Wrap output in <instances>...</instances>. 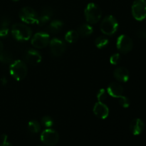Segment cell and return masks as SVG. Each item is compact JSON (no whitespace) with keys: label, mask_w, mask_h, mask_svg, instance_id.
Returning <instances> with one entry per match:
<instances>
[{"label":"cell","mask_w":146,"mask_h":146,"mask_svg":"<svg viewBox=\"0 0 146 146\" xmlns=\"http://www.w3.org/2000/svg\"><path fill=\"white\" fill-rule=\"evenodd\" d=\"M50 35L46 32H37L32 36L31 45L36 48L41 49L46 48L49 44Z\"/></svg>","instance_id":"ba28073f"},{"label":"cell","mask_w":146,"mask_h":146,"mask_svg":"<svg viewBox=\"0 0 146 146\" xmlns=\"http://www.w3.org/2000/svg\"><path fill=\"white\" fill-rule=\"evenodd\" d=\"M11 33L12 36L19 41H28L32 36L31 29L22 23L14 24L11 27Z\"/></svg>","instance_id":"6da1fadb"},{"label":"cell","mask_w":146,"mask_h":146,"mask_svg":"<svg viewBox=\"0 0 146 146\" xmlns=\"http://www.w3.org/2000/svg\"><path fill=\"white\" fill-rule=\"evenodd\" d=\"M79 34L76 30H70L65 34V40L69 44H73L78 41Z\"/></svg>","instance_id":"ac0fdd59"},{"label":"cell","mask_w":146,"mask_h":146,"mask_svg":"<svg viewBox=\"0 0 146 146\" xmlns=\"http://www.w3.org/2000/svg\"><path fill=\"white\" fill-rule=\"evenodd\" d=\"M41 14H44V15L46 16H48V17H51L53 16L54 14V10L51 7H48V6H46V7H44L41 9Z\"/></svg>","instance_id":"4316f807"},{"label":"cell","mask_w":146,"mask_h":146,"mask_svg":"<svg viewBox=\"0 0 146 146\" xmlns=\"http://www.w3.org/2000/svg\"><path fill=\"white\" fill-rule=\"evenodd\" d=\"M41 124H42L43 126L47 128H50L54 125V120L51 116L46 115L41 118Z\"/></svg>","instance_id":"7402d4cb"},{"label":"cell","mask_w":146,"mask_h":146,"mask_svg":"<svg viewBox=\"0 0 146 146\" xmlns=\"http://www.w3.org/2000/svg\"><path fill=\"white\" fill-rule=\"evenodd\" d=\"M40 146H44V145H40Z\"/></svg>","instance_id":"d590c367"},{"label":"cell","mask_w":146,"mask_h":146,"mask_svg":"<svg viewBox=\"0 0 146 146\" xmlns=\"http://www.w3.org/2000/svg\"><path fill=\"white\" fill-rule=\"evenodd\" d=\"M28 129L32 133H37L41 130V125L36 120L30 121L28 123Z\"/></svg>","instance_id":"44dd1931"},{"label":"cell","mask_w":146,"mask_h":146,"mask_svg":"<svg viewBox=\"0 0 146 146\" xmlns=\"http://www.w3.org/2000/svg\"><path fill=\"white\" fill-rule=\"evenodd\" d=\"M119 104L123 108H127L131 105V101H130V99L128 97L122 96L119 98Z\"/></svg>","instance_id":"d4e9b609"},{"label":"cell","mask_w":146,"mask_h":146,"mask_svg":"<svg viewBox=\"0 0 146 146\" xmlns=\"http://www.w3.org/2000/svg\"><path fill=\"white\" fill-rule=\"evenodd\" d=\"M51 53L54 56L59 57L64 54L66 50V44L61 39L54 38L49 42Z\"/></svg>","instance_id":"8fae6325"},{"label":"cell","mask_w":146,"mask_h":146,"mask_svg":"<svg viewBox=\"0 0 146 146\" xmlns=\"http://www.w3.org/2000/svg\"><path fill=\"white\" fill-rule=\"evenodd\" d=\"M106 91L110 96L113 98H120L123 94L124 88L119 83L113 82L109 84Z\"/></svg>","instance_id":"4fadbf2b"},{"label":"cell","mask_w":146,"mask_h":146,"mask_svg":"<svg viewBox=\"0 0 146 146\" xmlns=\"http://www.w3.org/2000/svg\"><path fill=\"white\" fill-rule=\"evenodd\" d=\"M93 111L94 115L100 119H106L109 115V108L108 106L101 101H98L94 105Z\"/></svg>","instance_id":"7c38bea8"},{"label":"cell","mask_w":146,"mask_h":146,"mask_svg":"<svg viewBox=\"0 0 146 146\" xmlns=\"http://www.w3.org/2000/svg\"><path fill=\"white\" fill-rule=\"evenodd\" d=\"M78 31L79 36L82 37H87L91 35L94 31V29L89 24H83L79 26L78 28Z\"/></svg>","instance_id":"2e32d148"},{"label":"cell","mask_w":146,"mask_h":146,"mask_svg":"<svg viewBox=\"0 0 146 146\" xmlns=\"http://www.w3.org/2000/svg\"><path fill=\"white\" fill-rule=\"evenodd\" d=\"M118 22L115 17L108 15L102 20L101 23V31L105 35L112 36L118 29Z\"/></svg>","instance_id":"277c9868"},{"label":"cell","mask_w":146,"mask_h":146,"mask_svg":"<svg viewBox=\"0 0 146 146\" xmlns=\"http://www.w3.org/2000/svg\"><path fill=\"white\" fill-rule=\"evenodd\" d=\"M1 82L2 85H6L7 84V79L5 76H3L2 78H1Z\"/></svg>","instance_id":"1f68e13d"},{"label":"cell","mask_w":146,"mask_h":146,"mask_svg":"<svg viewBox=\"0 0 146 146\" xmlns=\"http://www.w3.org/2000/svg\"><path fill=\"white\" fill-rule=\"evenodd\" d=\"M84 15L88 24H94L101 20L102 17V11L95 3H89L86 7Z\"/></svg>","instance_id":"3957f363"},{"label":"cell","mask_w":146,"mask_h":146,"mask_svg":"<svg viewBox=\"0 0 146 146\" xmlns=\"http://www.w3.org/2000/svg\"><path fill=\"white\" fill-rule=\"evenodd\" d=\"M0 146H13L11 143H9L7 140L6 141H1V143L0 144Z\"/></svg>","instance_id":"4dcf8cb0"},{"label":"cell","mask_w":146,"mask_h":146,"mask_svg":"<svg viewBox=\"0 0 146 146\" xmlns=\"http://www.w3.org/2000/svg\"><path fill=\"white\" fill-rule=\"evenodd\" d=\"M109 43V40L105 36H100L97 37L96 39L95 40V45L98 48H104V47L106 46Z\"/></svg>","instance_id":"ffe728a7"},{"label":"cell","mask_w":146,"mask_h":146,"mask_svg":"<svg viewBox=\"0 0 146 146\" xmlns=\"http://www.w3.org/2000/svg\"><path fill=\"white\" fill-rule=\"evenodd\" d=\"M133 17L137 21H143L146 17V0H135L131 7Z\"/></svg>","instance_id":"8992f818"},{"label":"cell","mask_w":146,"mask_h":146,"mask_svg":"<svg viewBox=\"0 0 146 146\" xmlns=\"http://www.w3.org/2000/svg\"><path fill=\"white\" fill-rule=\"evenodd\" d=\"M19 17L20 19L25 24H36L38 15L33 8L25 7L21 9L19 12Z\"/></svg>","instance_id":"5b68a950"},{"label":"cell","mask_w":146,"mask_h":146,"mask_svg":"<svg viewBox=\"0 0 146 146\" xmlns=\"http://www.w3.org/2000/svg\"><path fill=\"white\" fill-rule=\"evenodd\" d=\"M108 92L106 89L104 88H101L98 91V92L97 93V99L98 100V101H101V102H104V101L107 99L108 98Z\"/></svg>","instance_id":"603a6c76"},{"label":"cell","mask_w":146,"mask_h":146,"mask_svg":"<svg viewBox=\"0 0 146 146\" xmlns=\"http://www.w3.org/2000/svg\"><path fill=\"white\" fill-rule=\"evenodd\" d=\"M121 55L118 53H115V54H113L111 57H110V63L113 65H117L119 64L120 61H121Z\"/></svg>","instance_id":"484cf974"},{"label":"cell","mask_w":146,"mask_h":146,"mask_svg":"<svg viewBox=\"0 0 146 146\" xmlns=\"http://www.w3.org/2000/svg\"><path fill=\"white\" fill-rule=\"evenodd\" d=\"M41 141L47 146H54L58 143L59 135L58 132L52 128H46L41 134Z\"/></svg>","instance_id":"52a82bcc"},{"label":"cell","mask_w":146,"mask_h":146,"mask_svg":"<svg viewBox=\"0 0 146 146\" xmlns=\"http://www.w3.org/2000/svg\"><path fill=\"white\" fill-rule=\"evenodd\" d=\"M63 27H64V23L61 20H54L51 21L48 25V31L50 32L53 33V34H56L58 33L61 29H62Z\"/></svg>","instance_id":"e0dca14e"},{"label":"cell","mask_w":146,"mask_h":146,"mask_svg":"<svg viewBox=\"0 0 146 146\" xmlns=\"http://www.w3.org/2000/svg\"><path fill=\"white\" fill-rule=\"evenodd\" d=\"M13 1H19V0H13Z\"/></svg>","instance_id":"836d02e7"},{"label":"cell","mask_w":146,"mask_h":146,"mask_svg":"<svg viewBox=\"0 0 146 146\" xmlns=\"http://www.w3.org/2000/svg\"><path fill=\"white\" fill-rule=\"evenodd\" d=\"M9 72L11 76L17 81H21L26 78L28 73L27 64L21 60H16L10 64Z\"/></svg>","instance_id":"7a4b0ae2"},{"label":"cell","mask_w":146,"mask_h":146,"mask_svg":"<svg viewBox=\"0 0 146 146\" xmlns=\"http://www.w3.org/2000/svg\"><path fill=\"white\" fill-rule=\"evenodd\" d=\"M23 59L26 64L31 65L38 64L42 60V56L39 51L34 48H29L24 51L23 54Z\"/></svg>","instance_id":"30bf717a"},{"label":"cell","mask_w":146,"mask_h":146,"mask_svg":"<svg viewBox=\"0 0 146 146\" xmlns=\"http://www.w3.org/2000/svg\"><path fill=\"white\" fill-rule=\"evenodd\" d=\"M9 28H0V38H5L9 35Z\"/></svg>","instance_id":"f546056e"},{"label":"cell","mask_w":146,"mask_h":146,"mask_svg":"<svg viewBox=\"0 0 146 146\" xmlns=\"http://www.w3.org/2000/svg\"><path fill=\"white\" fill-rule=\"evenodd\" d=\"M10 24V19L9 17H2L0 18V28H8Z\"/></svg>","instance_id":"83f0119b"},{"label":"cell","mask_w":146,"mask_h":146,"mask_svg":"<svg viewBox=\"0 0 146 146\" xmlns=\"http://www.w3.org/2000/svg\"><path fill=\"white\" fill-rule=\"evenodd\" d=\"M137 36L142 39H146V29H140L137 31Z\"/></svg>","instance_id":"f1b7e54d"},{"label":"cell","mask_w":146,"mask_h":146,"mask_svg":"<svg viewBox=\"0 0 146 146\" xmlns=\"http://www.w3.org/2000/svg\"><path fill=\"white\" fill-rule=\"evenodd\" d=\"M144 128L145 123L141 118H135L130 123V131L134 135H138L142 133Z\"/></svg>","instance_id":"9a60e30c"},{"label":"cell","mask_w":146,"mask_h":146,"mask_svg":"<svg viewBox=\"0 0 146 146\" xmlns=\"http://www.w3.org/2000/svg\"><path fill=\"white\" fill-rule=\"evenodd\" d=\"M50 19H51V17L41 14L38 17V19H37L36 24H38V26H41V27H42V26L45 25V24H46V23L48 22Z\"/></svg>","instance_id":"cb8c5ba5"},{"label":"cell","mask_w":146,"mask_h":146,"mask_svg":"<svg viewBox=\"0 0 146 146\" xmlns=\"http://www.w3.org/2000/svg\"><path fill=\"white\" fill-rule=\"evenodd\" d=\"M116 47L122 54H128L133 48V41L128 35L122 34L119 36L116 41Z\"/></svg>","instance_id":"9c48e42d"},{"label":"cell","mask_w":146,"mask_h":146,"mask_svg":"<svg viewBox=\"0 0 146 146\" xmlns=\"http://www.w3.org/2000/svg\"><path fill=\"white\" fill-rule=\"evenodd\" d=\"M3 51H4V45H3V43L1 42V41L0 40V54H1Z\"/></svg>","instance_id":"d6a6232c"},{"label":"cell","mask_w":146,"mask_h":146,"mask_svg":"<svg viewBox=\"0 0 146 146\" xmlns=\"http://www.w3.org/2000/svg\"><path fill=\"white\" fill-rule=\"evenodd\" d=\"M13 61V56L11 53L7 51H3L0 54V62L3 64H11Z\"/></svg>","instance_id":"d6986e66"},{"label":"cell","mask_w":146,"mask_h":146,"mask_svg":"<svg viewBox=\"0 0 146 146\" xmlns=\"http://www.w3.org/2000/svg\"><path fill=\"white\" fill-rule=\"evenodd\" d=\"M113 76L118 82L125 83L129 80L130 72L125 67H118L114 70Z\"/></svg>","instance_id":"5bb4252c"},{"label":"cell","mask_w":146,"mask_h":146,"mask_svg":"<svg viewBox=\"0 0 146 146\" xmlns=\"http://www.w3.org/2000/svg\"><path fill=\"white\" fill-rule=\"evenodd\" d=\"M145 21H146V17H145Z\"/></svg>","instance_id":"e575fe53"}]
</instances>
